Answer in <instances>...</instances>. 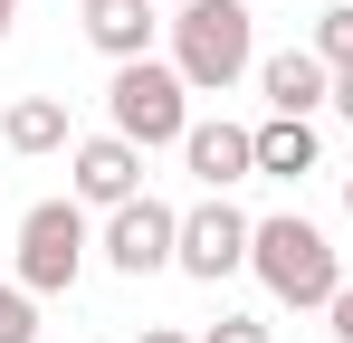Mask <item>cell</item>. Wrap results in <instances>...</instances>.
<instances>
[{"instance_id": "52a82bcc", "label": "cell", "mask_w": 353, "mask_h": 343, "mask_svg": "<svg viewBox=\"0 0 353 343\" xmlns=\"http://www.w3.org/2000/svg\"><path fill=\"white\" fill-rule=\"evenodd\" d=\"M67 181H77V200L124 210V200L143 191V143H124V134H86V143L67 153Z\"/></svg>"}, {"instance_id": "3957f363", "label": "cell", "mask_w": 353, "mask_h": 343, "mask_svg": "<svg viewBox=\"0 0 353 343\" xmlns=\"http://www.w3.org/2000/svg\"><path fill=\"white\" fill-rule=\"evenodd\" d=\"M105 114H115L124 143H181L191 134V86H181L172 57H124L115 76H105Z\"/></svg>"}, {"instance_id": "5bb4252c", "label": "cell", "mask_w": 353, "mask_h": 343, "mask_svg": "<svg viewBox=\"0 0 353 343\" xmlns=\"http://www.w3.org/2000/svg\"><path fill=\"white\" fill-rule=\"evenodd\" d=\"M0 343H39V295L19 277H0Z\"/></svg>"}, {"instance_id": "5b68a950", "label": "cell", "mask_w": 353, "mask_h": 343, "mask_svg": "<svg viewBox=\"0 0 353 343\" xmlns=\"http://www.w3.org/2000/svg\"><path fill=\"white\" fill-rule=\"evenodd\" d=\"M248 238H258V220L248 210H230V191H210L201 210H181V248H172V267L181 277H201V286H220L248 267Z\"/></svg>"}, {"instance_id": "2e32d148", "label": "cell", "mask_w": 353, "mask_h": 343, "mask_svg": "<svg viewBox=\"0 0 353 343\" xmlns=\"http://www.w3.org/2000/svg\"><path fill=\"white\" fill-rule=\"evenodd\" d=\"M325 324H334V343H353V277L334 286V305H325Z\"/></svg>"}, {"instance_id": "7a4b0ae2", "label": "cell", "mask_w": 353, "mask_h": 343, "mask_svg": "<svg viewBox=\"0 0 353 343\" xmlns=\"http://www.w3.org/2000/svg\"><path fill=\"white\" fill-rule=\"evenodd\" d=\"M248 267H258V286H268L277 305H296V315H325V305H334V286H344V267H334V238H325L315 220H296V210L258 220V238H248Z\"/></svg>"}, {"instance_id": "ffe728a7", "label": "cell", "mask_w": 353, "mask_h": 343, "mask_svg": "<svg viewBox=\"0 0 353 343\" xmlns=\"http://www.w3.org/2000/svg\"><path fill=\"white\" fill-rule=\"evenodd\" d=\"M344 220H353V172H344Z\"/></svg>"}, {"instance_id": "e0dca14e", "label": "cell", "mask_w": 353, "mask_h": 343, "mask_svg": "<svg viewBox=\"0 0 353 343\" xmlns=\"http://www.w3.org/2000/svg\"><path fill=\"white\" fill-rule=\"evenodd\" d=\"M334 114H344V124H353V67H344V76H334Z\"/></svg>"}, {"instance_id": "ba28073f", "label": "cell", "mask_w": 353, "mask_h": 343, "mask_svg": "<svg viewBox=\"0 0 353 343\" xmlns=\"http://www.w3.org/2000/svg\"><path fill=\"white\" fill-rule=\"evenodd\" d=\"M181 163H191V181H201V191H230V181H248V172H258V124H230V114L191 124V134H181Z\"/></svg>"}, {"instance_id": "ac0fdd59", "label": "cell", "mask_w": 353, "mask_h": 343, "mask_svg": "<svg viewBox=\"0 0 353 343\" xmlns=\"http://www.w3.org/2000/svg\"><path fill=\"white\" fill-rule=\"evenodd\" d=\"M134 343H191V334H181V324H143Z\"/></svg>"}, {"instance_id": "d6986e66", "label": "cell", "mask_w": 353, "mask_h": 343, "mask_svg": "<svg viewBox=\"0 0 353 343\" xmlns=\"http://www.w3.org/2000/svg\"><path fill=\"white\" fill-rule=\"evenodd\" d=\"M10 19H19V0H0V39H10Z\"/></svg>"}, {"instance_id": "9a60e30c", "label": "cell", "mask_w": 353, "mask_h": 343, "mask_svg": "<svg viewBox=\"0 0 353 343\" xmlns=\"http://www.w3.org/2000/svg\"><path fill=\"white\" fill-rule=\"evenodd\" d=\"M201 343H277V334H268L258 315H220V324H210V334H201Z\"/></svg>"}, {"instance_id": "30bf717a", "label": "cell", "mask_w": 353, "mask_h": 343, "mask_svg": "<svg viewBox=\"0 0 353 343\" xmlns=\"http://www.w3.org/2000/svg\"><path fill=\"white\" fill-rule=\"evenodd\" d=\"M86 39L105 67H124V57H153L163 19H153V0H86Z\"/></svg>"}, {"instance_id": "44dd1931", "label": "cell", "mask_w": 353, "mask_h": 343, "mask_svg": "<svg viewBox=\"0 0 353 343\" xmlns=\"http://www.w3.org/2000/svg\"><path fill=\"white\" fill-rule=\"evenodd\" d=\"M0 248H10V238H0Z\"/></svg>"}, {"instance_id": "8fae6325", "label": "cell", "mask_w": 353, "mask_h": 343, "mask_svg": "<svg viewBox=\"0 0 353 343\" xmlns=\"http://www.w3.org/2000/svg\"><path fill=\"white\" fill-rule=\"evenodd\" d=\"M315 163H325L315 114H268V124H258V172H268V181H305Z\"/></svg>"}, {"instance_id": "7c38bea8", "label": "cell", "mask_w": 353, "mask_h": 343, "mask_svg": "<svg viewBox=\"0 0 353 343\" xmlns=\"http://www.w3.org/2000/svg\"><path fill=\"white\" fill-rule=\"evenodd\" d=\"M0 143L10 153H67V105L58 96H19V105L0 114Z\"/></svg>"}, {"instance_id": "8992f818", "label": "cell", "mask_w": 353, "mask_h": 343, "mask_svg": "<svg viewBox=\"0 0 353 343\" xmlns=\"http://www.w3.org/2000/svg\"><path fill=\"white\" fill-rule=\"evenodd\" d=\"M172 248H181V210L172 200L134 191L124 210H105V267H115V277H163Z\"/></svg>"}, {"instance_id": "6da1fadb", "label": "cell", "mask_w": 353, "mask_h": 343, "mask_svg": "<svg viewBox=\"0 0 353 343\" xmlns=\"http://www.w3.org/2000/svg\"><path fill=\"white\" fill-rule=\"evenodd\" d=\"M163 29H172V67L191 96H230L258 67V10L248 0H181Z\"/></svg>"}, {"instance_id": "9c48e42d", "label": "cell", "mask_w": 353, "mask_h": 343, "mask_svg": "<svg viewBox=\"0 0 353 343\" xmlns=\"http://www.w3.org/2000/svg\"><path fill=\"white\" fill-rule=\"evenodd\" d=\"M258 96H268V114H315V105H334V67L315 48H277V57H258Z\"/></svg>"}, {"instance_id": "277c9868", "label": "cell", "mask_w": 353, "mask_h": 343, "mask_svg": "<svg viewBox=\"0 0 353 343\" xmlns=\"http://www.w3.org/2000/svg\"><path fill=\"white\" fill-rule=\"evenodd\" d=\"M10 277L29 286V295H67V286L86 277V210L77 200H39L29 220L10 229Z\"/></svg>"}, {"instance_id": "4fadbf2b", "label": "cell", "mask_w": 353, "mask_h": 343, "mask_svg": "<svg viewBox=\"0 0 353 343\" xmlns=\"http://www.w3.org/2000/svg\"><path fill=\"white\" fill-rule=\"evenodd\" d=\"M305 48H315L325 67H334V76H344V67H353V0H334V10L315 19V39H305Z\"/></svg>"}]
</instances>
